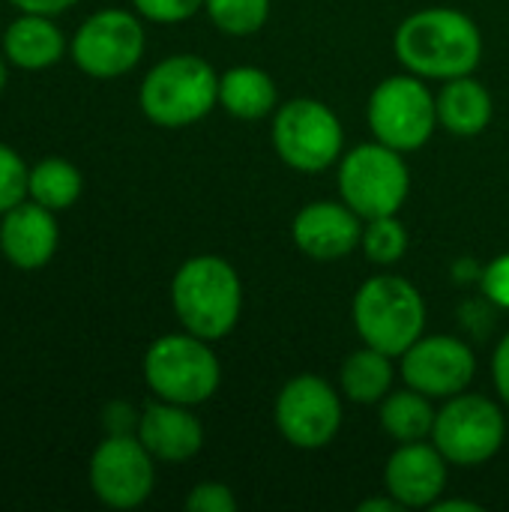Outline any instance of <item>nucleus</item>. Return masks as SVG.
Here are the masks:
<instances>
[{"instance_id": "obj_1", "label": "nucleus", "mask_w": 509, "mask_h": 512, "mask_svg": "<svg viewBox=\"0 0 509 512\" xmlns=\"http://www.w3.org/2000/svg\"><path fill=\"white\" fill-rule=\"evenodd\" d=\"M393 51L405 72L426 81L474 75L483 60V33L477 21L450 6L411 12L393 36Z\"/></svg>"}, {"instance_id": "obj_2", "label": "nucleus", "mask_w": 509, "mask_h": 512, "mask_svg": "<svg viewBox=\"0 0 509 512\" xmlns=\"http://www.w3.org/2000/svg\"><path fill=\"white\" fill-rule=\"evenodd\" d=\"M171 306L186 333L219 342L240 321L243 282L225 258L195 255L171 279Z\"/></svg>"}, {"instance_id": "obj_3", "label": "nucleus", "mask_w": 509, "mask_h": 512, "mask_svg": "<svg viewBox=\"0 0 509 512\" xmlns=\"http://www.w3.org/2000/svg\"><path fill=\"white\" fill-rule=\"evenodd\" d=\"M138 105L162 129L192 126L219 105V75L198 54H171L141 81Z\"/></svg>"}, {"instance_id": "obj_4", "label": "nucleus", "mask_w": 509, "mask_h": 512, "mask_svg": "<svg viewBox=\"0 0 509 512\" xmlns=\"http://www.w3.org/2000/svg\"><path fill=\"white\" fill-rule=\"evenodd\" d=\"M351 318L363 345L402 357L426 330V300L408 279L381 273L357 288Z\"/></svg>"}, {"instance_id": "obj_5", "label": "nucleus", "mask_w": 509, "mask_h": 512, "mask_svg": "<svg viewBox=\"0 0 509 512\" xmlns=\"http://www.w3.org/2000/svg\"><path fill=\"white\" fill-rule=\"evenodd\" d=\"M144 381L156 399L174 405H204L222 384V363L207 339L192 333L159 336L144 354Z\"/></svg>"}, {"instance_id": "obj_6", "label": "nucleus", "mask_w": 509, "mask_h": 512, "mask_svg": "<svg viewBox=\"0 0 509 512\" xmlns=\"http://www.w3.org/2000/svg\"><path fill=\"white\" fill-rule=\"evenodd\" d=\"M411 192L405 153L369 141L339 159V198L360 216L378 219L402 210Z\"/></svg>"}, {"instance_id": "obj_7", "label": "nucleus", "mask_w": 509, "mask_h": 512, "mask_svg": "<svg viewBox=\"0 0 509 512\" xmlns=\"http://www.w3.org/2000/svg\"><path fill=\"white\" fill-rule=\"evenodd\" d=\"M273 147L279 159L303 174H318L342 159V120L321 99L297 96L273 111Z\"/></svg>"}, {"instance_id": "obj_8", "label": "nucleus", "mask_w": 509, "mask_h": 512, "mask_svg": "<svg viewBox=\"0 0 509 512\" xmlns=\"http://www.w3.org/2000/svg\"><path fill=\"white\" fill-rule=\"evenodd\" d=\"M507 441L504 408L480 393H459L444 399V408L435 414L432 444L450 465L477 468L501 453Z\"/></svg>"}, {"instance_id": "obj_9", "label": "nucleus", "mask_w": 509, "mask_h": 512, "mask_svg": "<svg viewBox=\"0 0 509 512\" xmlns=\"http://www.w3.org/2000/svg\"><path fill=\"white\" fill-rule=\"evenodd\" d=\"M366 117L375 141L399 153H414L426 147L429 138L435 135L438 126L435 93L420 75L411 72L390 75L372 90Z\"/></svg>"}, {"instance_id": "obj_10", "label": "nucleus", "mask_w": 509, "mask_h": 512, "mask_svg": "<svg viewBox=\"0 0 509 512\" xmlns=\"http://www.w3.org/2000/svg\"><path fill=\"white\" fill-rule=\"evenodd\" d=\"M144 27L135 12L99 9L72 36L69 54L75 66L90 78H120L132 72L144 57Z\"/></svg>"}, {"instance_id": "obj_11", "label": "nucleus", "mask_w": 509, "mask_h": 512, "mask_svg": "<svg viewBox=\"0 0 509 512\" xmlns=\"http://www.w3.org/2000/svg\"><path fill=\"white\" fill-rule=\"evenodd\" d=\"M276 429L297 450H324L342 429V399L321 375H297L276 396Z\"/></svg>"}, {"instance_id": "obj_12", "label": "nucleus", "mask_w": 509, "mask_h": 512, "mask_svg": "<svg viewBox=\"0 0 509 512\" xmlns=\"http://www.w3.org/2000/svg\"><path fill=\"white\" fill-rule=\"evenodd\" d=\"M153 462L138 435H108L90 456V489L111 510H135L153 495Z\"/></svg>"}, {"instance_id": "obj_13", "label": "nucleus", "mask_w": 509, "mask_h": 512, "mask_svg": "<svg viewBox=\"0 0 509 512\" xmlns=\"http://www.w3.org/2000/svg\"><path fill=\"white\" fill-rule=\"evenodd\" d=\"M399 375L408 387L444 402L471 387L477 375V357L471 345L456 336H420L399 357Z\"/></svg>"}, {"instance_id": "obj_14", "label": "nucleus", "mask_w": 509, "mask_h": 512, "mask_svg": "<svg viewBox=\"0 0 509 512\" xmlns=\"http://www.w3.org/2000/svg\"><path fill=\"white\" fill-rule=\"evenodd\" d=\"M363 225L345 201H312L297 210L291 237L306 258L315 261H339L360 249Z\"/></svg>"}, {"instance_id": "obj_15", "label": "nucleus", "mask_w": 509, "mask_h": 512, "mask_svg": "<svg viewBox=\"0 0 509 512\" xmlns=\"http://www.w3.org/2000/svg\"><path fill=\"white\" fill-rule=\"evenodd\" d=\"M447 459L435 444H399L384 468V492L405 510L432 507L447 489Z\"/></svg>"}, {"instance_id": "obj_16", "label": "nucleus", "mask_w": 509, "mask_h": 512, "mask_svg": "<svg viewBox=\"0 0 509 512\" xmlns=\"http://www.w3.org/2000/svg\"><path fill=\"white\" fill-rule=\"evenodd\" d=\"M60 243V228L54 210L39 201H21L0 219V252L18 270L45 267Z\"/></svg>"}, {"instance_id": "obj_17", "label": "nucleus", "mask_w": 509, "mask_h": 512, "mask_svg": "<svg viewBox=\"0 0 509 512\" xmlns=\"http://www.w3.org/2000/svg\"><path fill=\"white\" fill-rule=\"evenodd\" d=\"M138 441L150 450L156 462L180 465L201 453L204 447V426L192 414L189 405L174 402H153L138 417Z\"/></svg>"}, {"instance_id": "obj_18", "label": "nucleus", "mask_w": 509, "mask_h": 512, "mask_svg": "<svg viewBox=\"0 0 509 512\" xmlns=\"http://www.w3.org/2000/svg\"><path fill=\"white\" fill-rule=\"evenodd\" d=\"M66 39L51 15L21 12L3 33V54L12 66L24 72H39L60 63Z\"/></svg>"}, {"instance_id": "obj_19", "label": "nucleus", "mask_w": 509, "mask_h": 512, "mask_svg": "<svg viewBox=\"0 0 509 512\" xmlns=\"http://www.w3.org/2000/svg\"><path fill=\"white\" fill-rule=\"evenodd\" d=\"M435 105H438V126L459 138H474L486 132L495 114L492 93L474 75L444 81L441 93L435 96Z\"/></svg>"}, {"instance_id": "obj_20", "label": "nucleus", "mask_w": 509, "mask_h": 512, "mask_svg": "<svg viewBox=\"0 0 509 512\" xmlns=\"http://www.w3.org/2000/svg\"><path fill=\"white\" fill-rule=\"evenodd\" d=\"M219 105L237 120H264L279 108V90L264 69L234 66L219 75Z\"/></svg>"}, {"instance_id": "obj_21", "label": "nucleus", "mask_w": 509, "mask_h": 512, "mask_svg": "<svg viewBox=\"0 0 509 512\" xmlns=\"http://www.w3.org/2000/svg\"><path fill=\"white\" fill-rule=\"evenodd\" d=\"M435 405L426 393L405 387V390H390L381 399V429L396 441V444H414V441H432L435 429Z\"/></svg>"}, {"instance_id": "obj_22", "label": "nucleus", "mask_w": 509, "mask_h": 512, "mask_svg": "<svg viewBox=\"0 0 509 512\" xmlns=\"http://www.w3.org/2000/svg\"><path fill=\"white\" fill-rule=\"evenodd\" d=\"M393 378V357L369 345L348 354L339 369L342 393L357 405H381V399L393 390Z\"/></svg>"}, {"instance_id": "obj_23", "label": "nucleus", "mask_w": 509, "mask_h": 512, "mask_svg": "<svg viewBox=\"0 0 509 512\" xmlns=\"http://www.w3.org/2000/svg\"><path fill=\"white\" fill-rule=\"evenodd\" d=\"M84 180L81 171L60 159V156H48L42 162H36L30 168V180H27V195L33 201H39L48 210H69L78 198H81Z\"/></svg>"}, {"instance_id": "obj_24", "label": "nucleus", "mask_w": 509, "mask_h": 512, "mask_svg": "<svg viewBox=\"0 0 509 512\" xmlns=\"http://www.w3.org/2000/svg\"><path fill=\"white\" fill-rule=\"evenodd\" d=\"M363 255L378 264V267H390L396 261L405 258L408 252V228L399 222V216H378V219H366L363 225Z\"/></svg>"}, {"instance_id": "obj_25", "label": "nucleus", "mask_w": 509, "mask_h": 512, "mask_svg": "<svg viewBox=\"0 0 509 512\" xmlns=\"http://www.w3.org/2000/svg\"><path fill=\"white\" fill-rule=\"evenodd\" d=\"M204 12L228 36H252L270 18V0H207Z\"/></svg>"}, {"instance_id": "obj_26", "label": "nucleus", "mask_w": 509, "mask_h": 512, "mask_svg": "<svg viewBox=\"0 0 509 512\" xmlns=\"http://www.w3.org/2000/svg\"><path fill=\"white\" fill-rule=\"evenodd\" d=\"M27 180L30 168L24 165L18 150L0 141V216L27 198Z\"/></svg>"}, {"instance_id": "obj_27", "label": "nucleus", "mask_w": 509, "mask_h": 512, "mask_svg": "<svg viewBox=\"0 0 509 512\" xmlns=\"http://www.w3.org/2000/svg\"><path fill=\"white\" fill-rule=\"evenodd\" d=\"M207 0H132L135 12L153 24H180L204 9Z\"/></svg>"}, {"instance_id": "obj_28", "label": "nucleus", "mask_w": 509, "mask_h": 512, "mask_svg": "<svg viewBox=\"0 0 509 512\" xmlns=\"http://www.w3.org/2000/svg\"><path fill=\"white\" fill-rule=\"evenodd\" d=\"M186 510L189 512H234L237 510V498L225 483L216 480H204L198 483L189 495H186Z\"/></svg>"}, {"instance_id": "obj_29", "label": "nucleus", "mask_w": 509, "mask_h": 512, "mask_svg": "<svg viewBox=\"0 0 509 512\" xmlns=\"http://www.w3.org/2000/svg\"><path fill=\"white\" fill-rule=\"evenodd\" d=\"M480 288L492 306L509 312V252L486 264V270L480 273Z\"/></svg>"}, {"instance_id": "obj_30", "label": "nucleus", "mask_w": 509, "mask_h": 512, "mask_svg": "<svg viewBox=\"0 0 509 512\" xmlns=\"http://www.w3.org/2000/svg\"><path fill=\"white\" fill-rule=\"evenodd\" d=\"M492 381H495L501 405L509 411V333L498 342V348L492 354Z\"/></svg>"}, {"instance_id": "obj_31", "label": "nucleus", "mask_w": 509, "mask_h": 512, "mask_svg": "<svg viewBox=\"0 0 509 512\" xmlns=\"http://www.w3.org/2000/svg\"><path fill=\"white\" fill-rule=\"evenodd\" d=\"M138 417L129 405L123 402H114L108 405L105 411V426H108V435H135L138 432Z\"/></svg>"}, {"instance_id": "obj_32", "label": "nucleus", "mask_w": 509, "mask_h": 512, "mask_svg": "<svg viewBox=\"0 0 509 512\" xmlns=\"http://www.w3.org/2000/svg\"><path fill=\"white\" fill-rule=\"evenodd\" d=\"M15 9H21V12H36V15H60V12H66V9H72L78 0H9Z\"/></svg>"}, {"instance_id": "obj_33", "label": "nucleus", "mask_w": 509, "mask_h": 512, "mask_svg": "<svg viewBox=\"0 0 509 512\" xmlns=\"http://www.w3.org/2000/svg\"><path fill=\"white\" fill-rule=\"evenodd\" d=\"M360 512H399V510H405L393 495H381V498H369V501H363L360 507H357Z\"/></svg>"}, {"instance_id": "obj_34", "label": "nucleus", "mask_w": 509, "mask_h": 512, "mask_svg": "<svg viewBox=\"0 0 509 512\" xmlns=\"http://www.w3.org/2000/svg\"><path fill=\"white\" fill-rule=\"evenodd\" d=\"M429 510H435V512H480L483 510V507H480V504H474V501H462V498H459V501H456V498H453V501H444V498H438V501H435V504H432V507H429Z\"/></svg>"}, {"instance_id": "obj_35", "label": "nucleus", "mask_w": 509, "mask_h": 512, "mask_svg": "<svg viewBox=\"0 0 509 512\" xmlns=\"http://www.w3.org/2000/svg\"><path fill=\"white\" fill-rule=\"evenodd\" d=\"M6 81H9V60H6V54H0V93H3Z\"/></svg>"}]
</instances>
